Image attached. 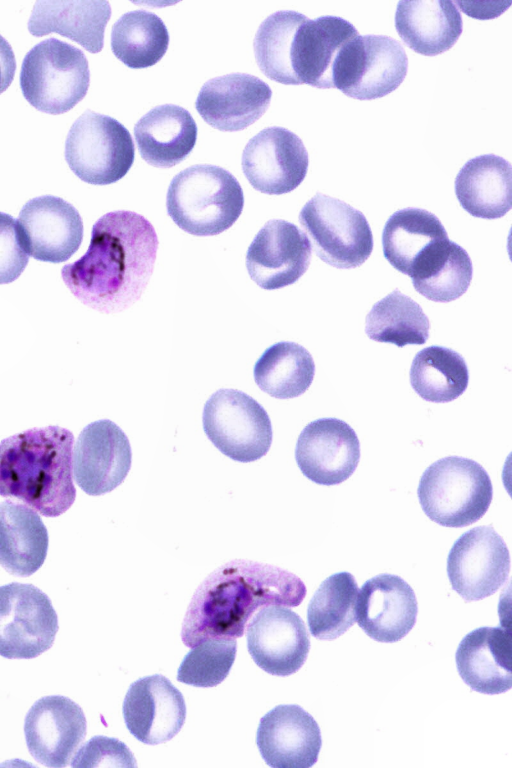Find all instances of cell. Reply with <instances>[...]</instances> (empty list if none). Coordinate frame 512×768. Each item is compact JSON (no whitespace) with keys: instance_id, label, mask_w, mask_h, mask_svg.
Returning a JSON list of instances; mask_svg holds the SVG:
<instances>
[{"instance_id":"cell-38","label":"cell","mask_w":512,"mask_h":768,"mask_svg":"<svg viewBox=\"0 0 512 768\" xmlns=\"http://www.w3.org/2000/svg\"><path fill=\"white\" fill-rule=\"evenodd\" d=\"M306 16L280 10L264 19L255 34L253 46L257 64L270 79L285 85H298L291 67V48L295 32Z\"/></svg>"},{"instance_id":"cell-16","label":"cell","mask_w":512,"mask_h":768,"mask_svg":"<svg viewBox=\"0 0 512 768\" xmlns=\"http://www.w3.org/2000/svg\"><path fill=\"white\" fill-rule=\"evenodd\" d=\"M86 726L82 708L71 699L61 695L42 697L25 717L27 748L40 764L65 767L84 740Z\"/></svg>"},{"instance_id":"cell-4","label":"cell","mask_w":512,"mask_h":768,"mask_svg":"<svg viewBox=\"0 0 512 768\" xmlns=\"http://www.w3.org/2000/svg\"><path fill=\"white\" fill-rule=\"evenodd\" d=\"M167 212L175 224L196 236L218 235L242 213L244 194L238 180L226 169L197 164L171 180Z\"/></svg>"},{"instance_id":"cell-5","label":"cell","mask_w":512,"mask_h":768,"mask_svg":"<svg viewBox=\"0 0 512 768\" xmlns=\"http://www.w3.org/2000/svg\"><path fill=\"white\" fill-rule=\"evenodd\" d=\"M424 513L435 523L460 528L477 522L487 512L493 487L486 470L476 461L449 456L431 464L417 489Z\"/></svg>"},{"instance_id":"cell-42","label":"cell","mask_w":512,"mask_h":768,"mask_svg":"<svg viewBox=\"0 0 512 768\" xmlns=\"http://www.w3.org/2000/svg\"><path fill=\"white\" fill-rule=\"evenodd\" d=\"M16 70V61L13 50L0 35V94L12 83Z\"/></svg>"},{"instance_id":"cell-23","label":"cell","mask_w":512,"mask_h":768,"mask_svg":"<svg viewBox=\"0 0 512 768\" xmlns=\"http://www.w3.org/2000/svg\"><path fill=\"white\" fill-rule=\"evenodd\" d=\"M272 91L267 83L247 73H231L208 80L195 107L212 127L239 131L258 120L269 107Z\"/></svg>"},{"instance_id":"cell-11","label":"cell","mask_w":512,"mask_h":768,"mask_svg":"<svg viewBox=\"0 0 512 768\" xmlns=\"http://www.w3.org/2000/svg\"><path fill=\"white\" fill-rule=\"evenodd\" d=\"M58 631L50 598L32 584L0 586V656L31 659L47 651Z\"/></svg>"},{"instance_id":"cell-3","label":"cell","mask_w":512,"mask_h":768,"mask_svg":"<svg viewBox=\"0 0 512 768\" xmlns=\"http://www.w3.org/2000/svg\"><path fill=\"white\" fill-rule=\"evenodd\" d=\"M71 431L32 428L0 442V495L16 498L45 517H57L74 503Z\"/></svg>"},{"instance_id":"cell-17","label":"cell","mask_w":512,"mask_h":768,"mask_svg":"<svg viewBox=\"0 0 512 768\" xmlns=\"http://www.w3.org/2000/svg\"><path fill=\"white\" fill-rule=\"evenodd\" d=\"M311 243L295 224L282 219L268 221L257 233L246 255L251 279L266 290L295 283L308 269Z\"/></svg>"},{"instance_id":"cell-7","label":"cell","mask_w":512,"mask_h":768,"mask_svg":"<svg viewBox=\"0 0 512 768\" xmlns=\"http://www.w3.org/2000/svg\"><path fill=\"white\" fill-rule=\"evenodd\" d=\"M64 154L82 181L107 185L126 175L134 162L135 148L130 132L119 121L86 111L71 126Z\"/></svg>"},{"instance_id":"cell-15","label":"cell","mask_w":512,"mask_h":768,"mask_svg":"<svg viewBox=\"0 0 512 768\" xmlns=\"http://www.w3.org/2000/svg\"><path fill=\"white\" fill-rule=\"evenodd\" d=\"M246 635L252 659L272 675L288 676L297 672L310 650L304 621L284 606L262 607L247 624Z\"/></svg>"},{"instance_id":"cell-27","label":"cell","mask_w":512,"mask_h":768,"mask_svg":"<svg viewBox=\"0 0 512 768\" xmlns=\"http://www.w3.org/2000/svg\"><path fill=\"white\" fill-rule=\"evenodd\" d=\"M134 136L141 157L155 167H172L184 160L197 140V126L181 106L152 108L135 124Z\"/></svg>"},{"instance_id":"cell-32","label":"cell","mask_w":512,"mask_h":768,"mask_svg":"<svg viewBox=\"0 0 512 768\" xmlns=\"http://www.w3.org/2000/svg\"><path fill=\"white\" fill-rule=\"evenodd\" d=\"M446 238V229L433 213L413 207L400 209L383 228V254L396 270L410 277L419 258Z\"/></svg>"},{"instance_id":"cell-8","label":"cell","mask_w":512,"mask_h":768,"mask_svg":"<svg viewBox=\"0 0 512 768\" xmlns=\"http://www.w3.org/2000/svg\"><path fill=\"white\" fill-rule=\"evenodd\" d=\"M299 221L316 255L333 267H359L372 253L366 217L344 201L317 193L301 209Z\"/></svg>"},{"instance_id":"cell-24","label":"cell","mask_w":512,"mask_h":768,"mask_svg":"<svg viewBox=\"0 0 512 768\" xmlns=\"http://www.w3.org/2000/svg\"><path fill=\"white\" fill-rule=\"evenodd\" d=\"M358 35L349 21L332 15L309 19L298 26L292 41L291 67L297 84L333 87L336 64L346 44Z\"/></svg>"},{"instance_id":"cell-14","label":"cell","mask_w":512,"mask_h":768,"mask_svg":"<svg viewBox=\"0 0 512 768\" xmlns=\"http://www.w3.org/2000/svg\"><path fill=\"white\" fill-rule=\"evenodd\" d=\"M17 227L27 254L44 262L67 261L83 238L79 212L67 201L52 195L29 200L19 213Z\"/></svg>"},{"instance_id":"cell-29","label":"cell","mask_w":512,"mask_h":768,"mask_svg":"<svg viewBox=\"0 0 512 768\" xmlns=\"http://www.w3.org/2000/svg\"><path fill=\"white\" fill-rule=\"evenodd\" d=\"M108 1H36L28 21L35 37L57 33L80 44L90 53L103 48L104 31L110 19Z\"/></svg>"},{"instance_id":"cell-20","label":"cell","mask_w":512,"mask_h":768,"mask_svg":"<svg viewBox=\"0 0 512 768\" xmlns=\"http://www.w3.org/2000/svg\"><path fill=\"white\" fill-rule=\"evenodd\" d=\"M122 711L129 732L149 745L172 739L181 730L186 717L181 692L160 674L133 682L124 698Z\"/></svg>"},{"instance_id":"cell-12","label":"cell","mask_w":512,"mask_h":768,"mask_svg":"<svg viewBox=\"0 0 512 768\" xmlns=\"http://www.w3.org/2000/svg\"><path fill=\"white\" fill-rule=\"evenodd\" d=\"M509 572V550L491 526H479L463 533L447 557L451 587L466 602L493 595L506 582Z\"/></svg>"},{"instance_id":"cell-21","label":"cell","mask_w":512,"mask_h":768,"mask_svg":"<svg viewBox=\"0 0 512 768\" xmlns=\"http://www.w3.org/2000/svg\"><path fill=\"white\" fill-rule=\"evenodd\" d=\"M256 743L273 768H309L317 762L322 738L316 720L290 704L278 705L261 718Z\"/></svg>"},{"instance_id":"cell-25","label":"cell","mask_w":512,"mask_h":768,"mask_svg":"<svg viewBox=\"0 0 512 768\" xmlns=\"http://www.w3.org/2000/svg\"><path fill=\"white\" fill-rule=\"evenodd\" d=\"M511 633L501 627H479L458 645L455 662L458 673L472 690L489 695L511 689Z\"/></svg>"},{"instance_id":"cell-22","label":"cell","mask_w":512,"mask_h":768,"mask_svg":"<svg viewBox=\"0 0 512 768\" xmlns=\"http://www.w3.org/2000/svg\"><path fill=\"white\" fill-rule=\"evenodd\" d=\"M418 613L416 595L400 576L379 574L358 592L356 620L373 640L393 643L414 627Z\"/></svg>"},{"instance_id":"cell-28","label":"cell","mask_w":512,"mask_h":768,"mask_svg":"<svg viewBox=\"0 0 512 768\" xmlns=\"http://www.w3.org/2000/svg\"><path fill=\"white\" fill-rule=\"evenodd\" d=\"M455 194L462 208L474 217H503L512 205L511 164L495 154L468 160L456 176Z\"/></svg>"},{"instance_id":"cell-9","label":"cell","mask_w":512,"mask_h":768,"mask_svg":"<svg viewBox=\"0 0 512 768\" xmlns=\"http://www.w3.org/2000/svg\"><path fill=\"white\" fill-rule=\"evenodd\" d=\"M203 429L213 445L243 463L260 459L270 449L272 425L266 410L248 394L220 389L203 408Z\"/></svg>"},{"instance_id":"cell-40","label":"cell","mask_w":512,"mask_h":768,"mask_svg":"<svg viewBox=\"0 0 512 768\" xmlns=\"http://www.w3.org/2000/svg\"><path fill=\"white\" fill-rule=\"evenodd\" d=\"M73 767H136L129 748L116 738L95 736L72 759Z\"/></svg>"},{"instance_id":"cell-13","label":"cell","mask_w":512,"mask_h":768,"mask_svg":"<svg viewBox=\"0 0 512 768\" xmlns=\"http://www.w3.org/2000/svg\"><path fill=\"white\" fill-rule=\"evenodd\" d=\"M242 170L252 187L269 195L293 191L304 180L309 165L302 140L283 127H268L246 144Z\"/></svg>"},{"instance_id":"cell-26","label":"cell","mask_w":512,"mask_h":768,"mask_svg":"<svg viewBox=\"0 0 512 768\" xmlns=\"http://www.w3.org/2000/svg\"><path fill=\"white\" fill-rule=\"evenodd\" d=\"M395 28L413 51L436 56L453 47L462 33L463 24L453 1L403 0L397 4Z\"/></svg>"},{"instance_id":"cell-2","label":"cell","mask_w":512,"mask_h":768,"mask_svg":"<svg viewBox=\"0 0 512 768\" xmlns=\"http://www.w3.org/2000/svg\"><path fill=\"white\" fill-rule=\"evenodd\" d=\"M304 582L280 567L232 560L213 571L196 589L185 614L181 639L192 648L214 637H241L248 620L264 606H298Z\"/></svg>"},{"instance_id":"cell-31","label":"cell","mask_w":512,"mask_h":768,"mask_svg":"<svg viewBox=\"0 0 512 768\" xmlns=\"http://www.w3.org/2000/svg\"><path fill=\"white\" fill-rule=\"evenodd\" d=\"M471 259L464 248L449 238L435 243L416 263L411 279L415 290L434 302H451L469 288Z\"/></svg>"},{"instance_id":"cell-30","label":"cell","mask_w":512,"mask_h":768,"mask_svg":"<svg viewBox=\"0 0 512 768\" xmlns=\"http://www.w3.org/2000/svg\"><path fill=\"white\" fill-rule=\"evenodd\" d=\"M48 532L40 516L11 500L0 503V565L10 574L27 577L44 563Z\"/></svg>"},{"instance_id":"cell-35","label":"cell","mask_w":512,"mask_h":768,"mask_svg":"<svg viewBox=\"0 0 512 768\" xmlns=\"http://www.w3.org/2000/svg\"><path fill=\"white\" fill-rule=\"evenodd\" d=\"M429 328L421 306L398 289L376 302L365 321V332L371 340L398 347L426 343Z\"/></svg>"},{"instance_id":"cell-34","label":"cell","mask_w":512,"mask_h":768,"mask_svg":"<svg viewBox=\"0 0 512 768\" xmlns=\"http://www.w3.org/2000/svg\"><path fill=\"white\" fill-rule=\"evenodd\" d=\"M468 382L469 372L464 358L450 348L426 347L412 361L411 386L426 401H453L466 391Z\"/></svg>"},{"instance_id":"cell-36","label":"cell","mask_w":512,"mask_h":768,"mask_svg":"<svg viewBox=\"0 0 512 768\" xmlns=\"http://www.w3.org/2000/svg\"><path fill=\"white\" fill-rule=\"evenodd\" d=\"M168 44L169 33L164 22L146 10L129 11L112 27V51L130 68L156 64L166 53Z\"/></svg>"},{"instance_id":"cell-10","label":"cell","mask_w":512,"mask_h":768,"mask_svg":"<svg viewBox=\"0 0 512 768\" xmlns=\"http://www.w3.org/2000/svg\"><path fill=\"white\" fill-rule=\"evenodd\" d=\"M403 46L386 35H357L344 48L334 75V88L350 98L373 100L396 90L406 77Z\"/></svg>"},{"instance_id":"cell-37","label":"cell","mask_w":512,"mask_h":768,"mask_svg":"<svg viewBox=\"0 0 512 768\" xmlns=\"http://www.w3.org/2000/svg\"><path fill=\"white\" fill-rule=\"evenodd\" d=\"M358 585L349 572L326 578L311 598L307 609L310 633L319 640H334L356 621Z\"/></svg>"},{"instance_id":"cell-6","label":"cell","mask_w":512,"mask_h":768,"mask_svg":"<svg viewBox=\"0 0 512 768\" xmlns=\"http://www.w3.org/2000/svg\"><path fill=\"white\" fill-rule=\"evenodd\" d=\"M89 83L84 53L56 38L36 44L23 59L22 94L41 112L58 115L69 111L84 98Z\"/></svg>"},{"instance_id":"cell-41","label":"cell","mask_w":512,"mask_h":768,"mask_svg":"<svg viewBox=\"0 0 512 768\" xmlns=\"http://www.w3.org/2000/svg\"><path fill=\"white\" fill-rule=\"evenodd\" d=\"M17 221L9 214L0 212V284L16 280L28 264Z\"/></svg>"},{"instance_id":"cell-39","label":"cell","mask_w":512,"mask_h":768,"mask_svg":"<svg viewBox=\"0 0 512 768\" xmlns=\"http://www.w3.org/2000/svg\"><path fill=\"white\" fill-rule=\"evenodd\" d=\"M192 648L178 668L177 680L203 688L220 684L229 674L235 660L236 640L214 637Z\"/></svg>"},{"instance_id":"cell-19","label":"cell","mask_w":512,"mask_h":768,"mask_svg":"<svg viewBox=\"0 0 512 768\" xmlns=\"http://www.w3.org/2000/svg\"><path fill=\"white\" fill-rule=\"evenodd\" d=\"M132 462L129 440L114 422L103 419L88 424L74 450V476L88 495L114 490L126 478Z\"/></svg>"},{"instance_id":"cell-1","label":"cell","mask_w":512,"mask_h":768,"mask_svg":"<svg viewBox=\"0 0 512 768\" xmlns=\"http://www.w3.org/2000/svg\"><path fill=\"white\" fill-rule=\"evenodd\" d=\"M158 248L153 225L126 210L109 212L92 227L87 252L64 265L61 276L72 294L102 313L134 304L152 275Z\"/></svg>"},{"instance_id":"cell-18","label":"cell","mask_w":512,"mask_h":768,"mask_svg":"<svg viewBox=\"0 0 512 768\" xmlns=\"http://www.w3.org/2000/svg\"><path fill=\"white\" fill-rule=\"evenodd\" d=\"M295 459L301 472L320 485H337L356 470L360 442L345 421L320 418L310 422L300 433Z\"/></svg>"},{"instance_id":"cell-33","label":"cell","mask_w":512,"mask_h":768,"mask_svg":"<svg viewBox=\"0 0 512 768\" xmlns=\"http://www.w3.org/2000/svg\"><path fill=\"white\" fill-rule=\"evenodd\" d=\"M315 364L311 354L294 342H278L267 348L254 366L258 387L278 399L302 395L312 384Z\"/></svg>"}]
</instances>
